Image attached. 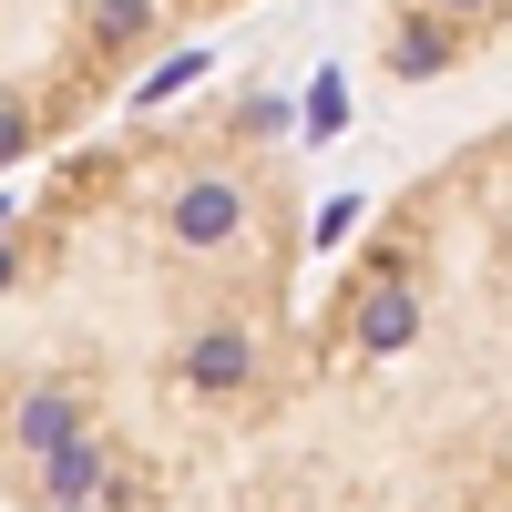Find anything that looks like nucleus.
<instances>
[{
	"label": "nucleus",
	"instance_id": "f03ea898",
	"mask_svg": "<svg viewBox=\"0 0 512 512\" xmlns=\"http://www.w3.org/2000/svg\"><path fill=\"white\" fill-rule=\"evenodd\" d=\"M502 175V134H472L400 185L297 308L277 390L144 512H512Z\"/></svg>",
	"mask_w": 512,
	"mask_h": 512
},
{
	"label": "nucleus",
	"instance_id": "7ed1b4c3",
	"mask_svg": "<svg viewBox=\"0 0 512 512\" xmlns=\"http://www.w3.org/2000/svg\"><path fill=\"white\" fill-rule=\"evenodd\" d=\"M246 0H0V175L82 134L123 82L216 31Z\"/></svg>",
	"mask_w": 512,
	"mask_h": 512
},
{
	"label": "nucleus",
	"instance_id": "f257e3e1",
	"mask_svg": "<svg viewBox=\"0 0 512 512\" xmlns=\"http://www.w3.org/2000/svg\"><path fill=\"white\" fill-rule=\"evenodd\" d=\"M308 308V164L216 93L62 154L0 216V512H144L277 390Z\"/></svg>",
	"mask_w": 512,
	"mask_h": 512
}]
</instances>
